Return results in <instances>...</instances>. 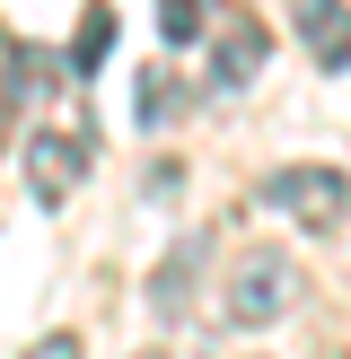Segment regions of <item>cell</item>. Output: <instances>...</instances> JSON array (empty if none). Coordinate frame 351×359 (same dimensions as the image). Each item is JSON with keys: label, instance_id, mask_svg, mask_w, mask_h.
Masks as SVG:
<instances>
[{"label": "cell", "instance_id": "9", "mask_svg": "<svg viewBox=\"0 0 351 359\" xmlns=\"http://www.w3.org/2000/svg\"><path fill=\"white\" fill-rule=\"evenodd\" d=\"M202 27H211V9H202V0H158V35H167V44H193Z\"/></svg>", "mask_w": 351, "mask_h": 359}, {"label": "cell", "instance_id": "3", "mask_svg": "<svg viewBox=\"0 0 351 359\" xmlns=\"http://www.w3.org/2000/svg\"><path fill=\"white\" fill-rule=\"evenodd\" d=\"M79 175H88V132H35L27 140V193H35V210H62L70 193H79Z\"/></svg>", "mask_w": 351, "mask_h": 359}, {"label": "cell", "instance_id": "1", "mask_svg": "<svg viewBox=\"0 0 351 359\" xmlns=\"http://www.w3.org/2000/svg\"><path fill=\"white\" fill-rule=\"evenodd\" d=\"M290 307H298V263L281 255V245H246V255L228 263L220 316H228L237 333H263V325H281Z\"/></svg>", "mask_w": 351, "mask_h": 359}, {"label": "cell", "instance_id": "6", "mask_svg": "<svg viewBox=\"0 0 351 359\" xmlns=\"http://www.w3.org/2000/svg\"><path fill=\"white\" fill-rule=\"evenodd\" d=\"M202 255H211V237H185V245H176V255H167V263L150 272V307L167 316V325H176V316L193 307V272H202Z\"/></svg>", "mask_w": 351, "mask_h": 359}, {"label": "cell", "instance_id": "8", "mask_svg": "<svg viewBox=\"0 0 351 359\" xmlns=\"http://www.w3.org/2000/svg\"><path fill=\"white\" fill-rule=\"evenodd\" d=\"M176 114H185V79H176V70H140V123L158 132V123H176Z\"/></svg>", "mask_w": 351, "mask_h": 359}, {"label": "cell", "instance_id": "2", "mask_svg": "<svg viewBox=\"0 0 351 359\" xmlns=\"http://www.w3.org/2000/svg\"><path fill=\"white\" fill-rule=\"evenodd\" d=\"M263 210H290L298 228H343V210H351V175L343 167H272L263 175Z\"/></svg>", "mask_w": 351, "mask_h": 359}, {"label": "cell", "instance_id": "5", "mask_svg": "<svg viewBox=\"0 0 351 359\" xmlns=\"http://www.w3.org/2000/svg\"><path fill=\"white\" fill-rule=\"evenodd\" d=\"M298 44L316 53V70H351V9L343 0H298Z\"/></svg>", "mask_w": 351, "mask_h": 359}, {"label": "cell", "instance_id": "4", "mask_svg": "<svg viewBox=\"0 0 351 359\" xmlns=\"http://www.w3.org/2000/svg\"><path fill=\"white\" fill-rule=\"evenodd\" d=\"M263 53H272L263 18H228V27L211 35V79H220V88H246V79L263 70Z\"/></svg>", "mask_w": 351, "mask_h": 359}, {"label": "cell", "instance_id": "7", "mask_svg": "<svg viewBox=\"0 0 351 359\" xmlns=\"http://www.w3.org/2000/svg\"><path fill=\"white\" fill-rule=\"evenodd\" d=\"M114 35H123L114 9H105V0H88V9H79V35H70V79H88V70L114 53Z\"/></svg>", "mask_w": 351, "mask_h": 359}]
</instances>
